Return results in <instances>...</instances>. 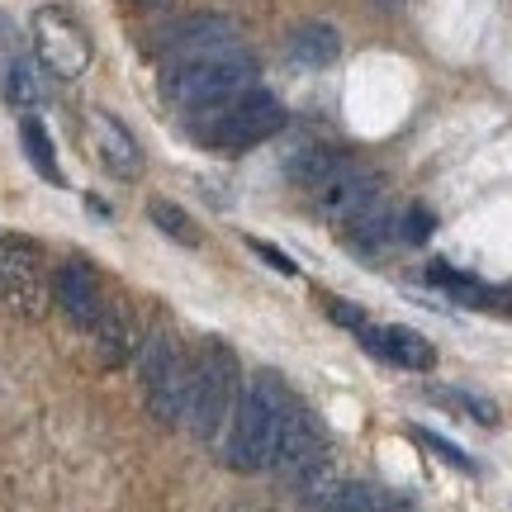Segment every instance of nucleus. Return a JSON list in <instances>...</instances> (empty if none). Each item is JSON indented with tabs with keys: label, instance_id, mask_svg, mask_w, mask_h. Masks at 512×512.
Listing matches in <instances>:
<instances>
[{
	"label": "nucleus",
	"instance_id": "nucleus-1",
	"mask_svg": "<svg viewBox=\"0 0 512 512\" xmlns=\"http://www.w3.org/2000/svg\"><path fill=\"white\" fill-rule=\"evenodd\" d=\"M294 394L285 389L280 375L261 370L252 384H242V399L233 408V418L223 427V460L242 470V475H256V470H271L275 460V441H280V418H285V403Z\"/></svg>",
	"mask_w": 512,
	"mask_h": 512
},
{
	"label": "nucleus",
	"instance_id": "nucleus-2",
	"mask_svg": "<svg viewBox=\"0 0 512 512\" xmlns=\"http://www.w3.org/2000/svg\"><path fill=\"white\" fill-rule=\"evenodd\" d=\"M242 399V361L238 351L204 337L195 361H190V403H185V427L200 441H219V432L228 427L233 408Z\"/></svg>",
	"mask_w": 512,
	"mask_h": 512
},
{
	"label": "nucleus",
	"instance_id": "nucleus-3",
	"mask_svg": "<svg viewBox=\"0 0 512 512\" xmlns=\"http://www.w3.org/2000/svg\"><path fill=\"white\" fill-rule=\"evenodd\" d=\"M280 128H285V105L261 86L190 114V133L214 152H247V147L275 138Z\"/></svg>",
	"mask_w": 512,
	"mask_h": 512
},
{
	"label": "nucleus",
	"instance_id": "nucleus-4",
	"mask_svg": "<svg viewBox=\"0 0 512 512\" xmlns=\"http://www.w3.org/2000/svg\"><path fill=\"white\" fill-rule=\"evenodd\" d=\"M166 86V100L181 105V110H209L219 100H233V95L252 91L256 86V57L233 43L223 53H209V57H190V62H176L171 72L162 76Z\"/></svg>",
	"mask_w": 512,
	"mask_h": 512
},
{
	"label": "nucleus",
	"instance_id": "nucleus-5",
	"mask_svg": "<svg viewBox=\"0 0 512 512\" xmlns=\"http://www.w3.org/2000/svg\"><path fill=\"white\" fill-rule=\"evenodd\" d=\"M138 384H143L147 413L162 427H185V403H190V361L176 347L171 328H147L138 347Z\"/></svg>",
	"mask_w": 512,
	"mask_h": 512
},
{
	"label": "nucleus",
	"instance_id": "nucleus-6",
	"mask_svg": "<svg viewBox=\"0 0 512 512\" xmlns=\"http://www.w3.org/2000/svg\"><path fill=\"white\" fill-rule=\"evenodd\" d=\"M0 304L24 323H43L53 309V275L43 271L38 242L19 233H0Z\"/></svg>",
	"mask_w": 512,
	"mask_h": 512
},
{
	"label": "nucleus",
	"instance_id": "nucleus-7",
	"mask_svg": "<svg viewBox=\"0 0 512 512\" xmlns=\"http://www.w3.org/2000/svg\"><path fill=\"white\" fill-rule=\"evenodd\" d=\"M34 34V57L57 76V81H76L91 67V34L76 24V15H67L62 5H43L29 19Z\"/></svg>",
	"mask_w": 512,
	"mask_h": 512
},
{
	"label": "nucleus",
	"instance_id": "nucleus-8",
	"mask_svg": "<svg viewBox=\"0 0 512 512\" xmlns=\"http://www.w3.org/2000/svg\"><path fill=\"white\" fill-rule=\"evenodd\" d=\"M323 460H328V432H323V422L313 418L299 399H290L285 403V418H280V441H275L271 465L285 479H299L304 470L323 465Z\"/></svg>",
	"mask_w": 512,
	"mask_h": 512
},
{
	"label": "nucleus",
	"instance_id": "nucleus-9",
	"mask_svg": "<svg viewBox=\"0 0 512 512\" xmlns=\"http://www.w3.org/2000/svg\"><path fill=\"white\" fill-rule=\"evenodd\" d=\"M53 304L67 313V323L81 332H91L100 323V313H105V280L95 271L86 256H67L62 266L53 271Z\"/></svg>",
	"mask_w": 512,
	"mask_h": 512
},
{
	"label": "nucleus",
	"instance_id": "nucleus-10",
	"mask_svg": "<svg viewBox=\"0 0 512 512\" xmlns=\"http://www.w3.org/2000/svg\"><path fill=\"white\" fill-rule=\"evenodd\" d=\"M370 204H380V176L356 171V166H342L337 176H328L313 190V209L328 223H351L356 214H366Z\"/></svg>",
	"mask_w": 512,
	"mask_h": 512
},
{
	"label": "nucleus",
	"instance_id": "nucleus-11",
	"mask_svg": "<svg viewBox=\"0 0 512 512\" xmlns=\"http://www.w3.org/2000/svg\"><path fill=\"white\" fill-rule=\"evenodd\" d=\"M361 347L370 356H380L384 366H399V370H413V375H427L437 366V347L413 328H399V323H384V328H361Z\"/></svg>",
	"mask_w": 512,
	"mask_h": 512
},
{
	"label": "nucleus",
	"instance_id": "nucleus-12",
	"mask_svg": "<svg viewBox=\"0 0 512 512\" xmlns=\"http://www.w3.org/2000/svg\"><path fill=\"white\" fill-rule=\"evenodd\" d=\"M91 138L110 176H119V181H138L143 176V147H138V138L128 133V124L119 114L91 110Z\"/></svg>",
	"mask_w": 512,
	"mask_h": 512
},
{
	"label": "nucleus",
	"instance_id": "nucleus-13",
	"mask_svg": "<svg viewBox=\"0 0 512 512\" xmlns=\"http://www.w3.org/2000/svg\"><path fill=\"white\" fill-rule=\"evenodd\" d=\"M233 43H238V29H233V19H223V15H190L162 38V48L171 53V62L223 53V48H233Z\"/></svg>",
	"mask_w": 512,
	"mask_h": 512
},
{
	"label": "nucleus",
	"instance_id": "nucleus-14",
	"mask_svg": "<svg viewBox=\"0 0 512 512\" xmlns=\"http://www.w3.org/2000/svg\"><path fill=\"white\" fill-rule=\"evenodd\" d=\"M285 53H290L294 67L323 72V67H332V62L342 57V34H337L332 24H323V19H304V24H294L290 29Z\"/></svg>",
	"mask_w": 512,
	"mask_h": 512
},
{
	"label": "nucleus",
	"instance_id": "nucleus-15",
	"mask_svg": "<svg viewBox=\"0 0 512 512\" xmlns=\"http://www.w3.org/2000/svg\"><path fill=\"white\" fill-rule=\"evenodd\" d=\"M95 337V366L100 370H119L133 356V318L124 304H105L100 323L91 328Z\"/></svg>",
	"mask_w": 512,
	"mask_h": 512
},
{
	"label": "nucleus",
	"instance_id": "nucleus-16",
	"mask_svg": "<svg viewBox=\"0 0 512 512\" xmlns=\"http://www.w3.org/2000/svg\"><path fill=\"white\" fill-rule=\"evenodd\" d=\"M0 95L19 114H34L43 105V86H38V72H34V62H29V53L0 57Z\"/></svg>",
	"mask_w": 512,
	"mask_h": 512
},
{
	"label": "nucleus",
	"instance_id": "nucleus-17",
	"mask_svg": "<svg viewBox=\"0 0 512 512\" xmlns=\"http://www.w3.org/2000/svg\"><path fill=\"white\" fill-rule=\"evenodd\" d=\"M342 238H347L361 256L380 252L389 238H399V214H389L384 204H370L366 214H356L351 223H342Z\"/></svg>",
	"mask_w": 512,
	"mask_h": 512
},
{
	"label": "nucleus",
	"instance_id": "nucleus-18",
	"mask_svg": "<svg viewBox=\"0 0 512 512\" xmlns=\"http://www.w3.org/2000/svg\"><path fill=\"white\" fill-rule=\"evenodd\" d=\"M19 147H24V157H29V166H34L38 176L48 185H62V166H57V147L53 138H48V124L38 119V114H24L19 119Z\"/></svg>",
	"mask_w": 512,
	"mask_h": 512
},
{
	"label": "nucleus",
	"instance_id": "nucleus-19",
	"mask_svg": "<svg viewBox=\"0 0 512 512\" xmlns=\"http://www.w3.org/2000/svg\"><path fill=\"white\" fill-rule=\"evenodd\" d=\"M318 512H394V498L384 494V489H375V484L351 479V484H337L332 498Z\"/></svg>",
	"mask_w": 512,
	"mask_h": 512
},
{
	"label": "nucleus",
	"instance_id": "nucleus-20",
	"mask_svg": "<svg viewBox=\"0 0 512 512\" xmlns=\"http://www.w3.org/2000/svg\"><path fill=\"white\" fill-rule=\"evenodd\" d=\"M342 166H347V162H342L332 147H304V152H294V157H290V166H285V171H290L294 185H309V190H318V185L328 181V176H337Z\"/></svg>",
	"mask_w": 512,
	"mask_h": 512
},
{
	"label": "nucleus",
	"instance_id": "nucleus-21",
	"mask_svg": "<svg viewBox=\"0 0 512 512\" xmlns=\"http://www.w3.org/2000/svg\"><path fill=\"white\" fill-rule=\"evenodd\" d=\"M147 219H152V228H162L171 242H181V247H200L204 233H200V223L185 214L181 204H171V200H152L147 204Z\"/></svg>",
	"mask_w": 512,
	"mask_h": 512
},
{
	"label": "nucleus",
	"instance_id": "nucleus-22",
	"mask_svg": "<svg viewBox=\"0 0 512 512\" xmlns=\"http://www.w3.org/2000/svg\"><path fill=\"white\" fill-rule=\"evenodd\" d=\"M413 441H422V446H427V451H432L437 460H446V465H456V470H465V475H475V460L465 456L460 446H451L446 437H437V432H427V427H413Z\"/></svg>",
	"mask_w": 512,
	"mask_h": 512
},
{
	"label": "nucleus",
	"instance_id": "nucleus-23",
	"mask_svg": "<svg viewBox=\"0 0 512 512\" xmlns=\"http://www.w3.org/2000/svg\"><path fill=\"white\" fill-rule=\"evenodd\" d=\"M437 399H451V408L470 413V418L484 422V427H494L498 422V408L489 399H479V394H465V389H437Z\"/></svg>",
	"mask_w": 512,
	"mask_h": 512
},
{
	"label": "nucleus",
	"instance_id": "nucleus-24",
	"mask_svg": "<svg viewBox=\"0 0 512 512\" xmlns=\"http://www.w3.org/2000/svg\"><path fill=\"white\" fill-rule=\"evenodd\" d=\"M432 228H437V219H432L427 204H408V209L399 214V238L403 242H427L432 238Z\"/></svg>",
	"mask_w": 512,
	"mask_h": 512
},
{
	"label": "nucleus",
	"instance_id": "nucleus-25",
	"mask_svg": "<svg viewBox=\"0 0 512 512\" xmlns=\"http://www.w3.org/2000/svg\"><path fill=\"white\" fill-rule=\"evenodd\" d=\"M247 247H252L256 256H261V261H266V266H271V271H280V275H299V261H290V256L280 252V247H275V242H266V238H247Z\"/></svg>",
	"mask_w": 512,
	"mask_h": 512
},
{
	"label": "nucleus",
	"instance_id": "nucleus-26",
	"mask_svg": "<svg viewBox=\"0 0 512 512\" xmlns=\"http://www.w3.org/2000/svg\"><path fill=\"white\" fill-rule=\"evenodd\" d=\"M323 309H328V318H332V323H342V328H351V332L370 328L366 309H356V304H347V299H323Z\"/></svg>",
	"mask_w": 512,
	"mask_h": 512
},
{
	"label": "nucleus",
	"instance_id": "nucleus-27",
	"mask_svg": "<svg viewBox=\"0 0 512 512\" xmlns=\"http://www.w3.org/2000/svg\"><path fill=\"white\" fill-rule=\"evenodd\" d=\"M138 10H171V5H181V0H133Z\"/></svg>",
	"mask_w": 512,
	"mask_h": 512
}]
</instances>
